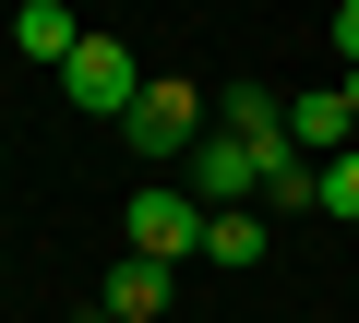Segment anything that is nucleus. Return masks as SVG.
<instances>
[{"mask_svg":"<svg viewBox=\"0 0 359 323\" xmlns=\"http://www.w3.org/2000/svg\"><path fill=\"white\" fill-rule=\"evenodd\" d=\"M120 144L144 156V180H156V168H180V156L204 144V84H180V72H156V84L132 96V120H120Z\"/></svg>","mask_w":359,"mask_h":323,"instance_id":"nucleus-1","label":"nucleus"},{"mask_svg":"<svg viewBox=\"0 0 359 323\" xmlns=\"http://www.w3.org/2000/svg\"><path fill=\"white\" fill-rule=\"evenodd\" d=\"M13 48H25V60H48V72H60V60H72V48H84V13H72V0H25V13H13Z\"/></svg>","mask_w":359,"mask_h":323,"instance_id":"nucleus-6","label":"nucleus"},{"mask_svg":"<svg viewBox=\"0 0 359 323\" xmlns=\"http://www.w3.org/2000/svg\"><path fill=\"white\" fill-rule=\"evenodd\" d=\"M228 132H240L252 156H287V96H264V84H240V96H228Z\"/></svg>","mask_w":359,"mask_h":323,"instance_id":"nucleus-9","label":"nucleus"},{"mask_svg":"<svg viewBox=\"0 0 359 323\" xmlns=\"http://www.w3.org/2000/svg\"><path fill=\"white\" fill-rule=\"evenodd\" d=\"M60 96H72L84 120H132V96H144V72H132V48H120V36H84V48L60 60Z\"/></svg>","mask_w":359,"mask_h":323,"instance_id":"nucleus-3","label":"nucleus"},{"mask_svg":"<svg viewBox=\"0 0 359 323\" xmlns=\"http://www.w3.org/2000/svg\"><path fill=\"white\" fill-rule=\"evenodd\" d=\"M335 60L359 72V0H335Z\"/></svg>","mask_w":359,"mask_h":323,"instance_id":"nucleus-11","label":"nucleus"},{"mask_svg":"<svg viewBox=\"0 0 359 323\" xmlns=\"http://www.w3.org/2000/svg\"><path fill=\"white\" fill-rule=\"evenodd\" d=\"M287 144L311 156V168H323V156H347V144H359V108H347V84H335V96H287Z\"/></svg>","mask_w":359,"mask_h":323,"instance_id":"nucleus-5","label":"nucleus"},{"mask_svg":"<svg viewBox=\"0 0 359 323\" xmlns=\"http://www.w3.org/2000/svg\"><path fill=\"white\" fill-rule=\"evenodd\" d=\"M180 180H192L204 204H240V192H264V156H252L240 132H204L192 156H180Z\"/></svg>","mask_w":359,"mask_h":323,"instance_id":"nucleus-4","label":"nucleus"},{"mask_svg":"<svg viewBox=\"0 0 359 323\" xmlns=\"http://www.w3.org/2000/svg\"><path fill=\"white\" fill-rule=\"evenodd\" d=\"M311 204H323V216H359V144L323 156V192H311Z\"/></svg>","mask_w":359,"mask_h":323,"instance_id":"nucleus-10","label":"nucleus"},{"mask_svg":"<svg viewBox=\"0 0 359 323\" xmlns=\"http://www.w3.org/2000/svg\"><path fill=\"white\" fill-rule=\"evenodd\" d=\"M168 275H180V263H144V252H132V263L96 287V311H108V323H156V311H168Z\"/></svg>","mask_w":359,"mask_h":323,"instance_id":"nucleus-7","label":"nucleus"},{"mask_svg":"<svg viewBox=\"0 0 359 323\" xmlns=\"http://www.w3.org/2000/svg\"><path fill=\"white\" fill-rule=\"evenodd\" d=\"M192 263H228V275H252V263H264V216H252V204H216Z\"/></svg>","mask_w":359,"mask_h":323,"instance_id":"nucleus-8","label":"nucleus"},{"mask_svg":"<svg viewBox=\"0 0 359 323\" xmlns=\"http://www.w3.org/2000/svg\"><path fill=\"white\" fill-rule=\"evenodd\" d=\"M204 216H216V204H204L192 180H180V192H168V180H144L120 228H132V252H144V263H192V252H204Z\"/></svg>","mask_w":359,"mask_h":323,"instance_id":"nucleus-2","label":"nucleus"}]
</instances>
